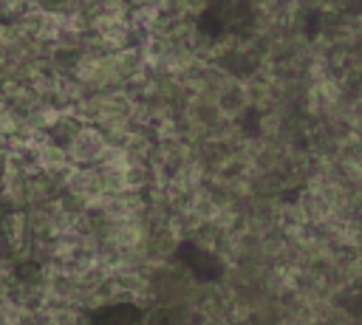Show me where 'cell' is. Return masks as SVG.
<instances>
[{
	"mask_svg": "<svg viewBox=\"0 0 362 325\" xmlns=\"http://www.w3.org/2000/svg\"><path fill=\"white\" fill-rule=\"evenodd\" d=\"M252 6L246 3H212L201 11L198 17V28L201 34L221 40V37H232V34H243L252 25Z\"/></svg>",
	"mask_w": 362,
	"mask_h": 325,
	"instance_id": "6da1fadb",
	"label": "cell"
},
{
	"mask_svg": "<svg viewBox=\"0 0 362 325\" xmlns=\"http://www.w3.org/2000/svg\"><path fill=\"white\" fill-rule=\"evenodd\" d=\"M175 260L184 263L198 280H218V277L223 274L221 260H218L212 252H206V249H201V246H195V243H189V240L178 243V249H175Z\"/></svg>",
	"mask_w": 362,
	"mask_h": 325,
	"instance_id": "7a4b0ae2",
	"label": "cell"
},
{
	"mask_svg": "<svg viewBox=\"0 0 362 325\" xmlns=\"http://www.w3.org/2000/svg\"><path fill=\"white\" fill-rule=\"evenodd\" d=\"M141 319V308L130 305V302H119V305H107L90 314V325H136Z\"/></svg>",
	"mask_w": 362,
	"mask_h": 325,
	"instance_id": "3957f363",
	"label": "cell"
},
{
	"mask_svg": "<svg viewBox=\"0 0 362 325\" xmlns=\"http://www.w3.org/2000/svg\"><path fill=\"white\" fill-rule=\"evenodd\" d=\"M150 325H173V322H170V317H167V314H158V317H156Z\"/></svg>",
	"mask_w": 362,
	"mask_h": 325,
	"instance_id": "277c9868",
	"label": "cell"
}]
</instances>
